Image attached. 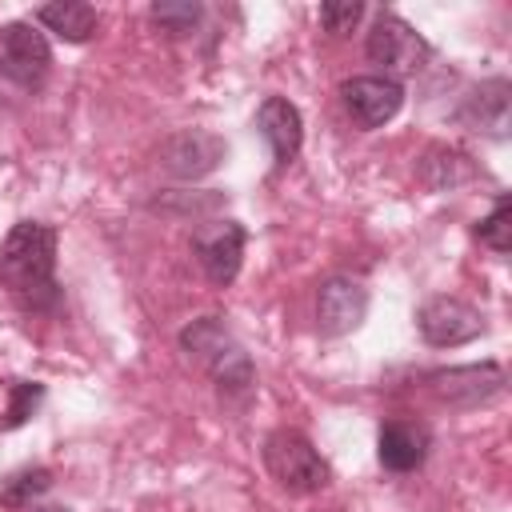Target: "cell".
Wrapping results in <instances>:
<instances>
[{
    "mask_svg": "<svg viewBox=\"0 0 512 512\" xmlns=\"http://www.w3.org/2000/svg\"><path fill=\"white\" fill-rule=\"evenodd\" d=\"M0 288L24 312H56L64 292L56 280V228L16 220L0 244Z\"/></svg>",
    "mask_w": 512,
    "mask_h": 512,
    "instance_id": "cell-1",
    "label": "cell"
},
{
    "mask_svg": "<svg viewBox=\"0 0 512 512\" xmlns=\"http://www.w3.org/2000/svg\"><path fill=\"white\" fill-rule=\"evenodd\" d=\"M180 348L192 352L208 376L216 380V388L224 396H248L256 388V368L244 352V344L220 324V316H200L180 332Z\"/></svg>",
    "mask_w": 512,
    "mask_h": 512,
    "instance_id": "cell-2",
    "label": "cell"
},
{
    "mask_svg": "<svg viewBox=\"0 0 512 512\" xmlns=\"http://www.w3.org/2000/svg\"><path fill=\"white\" fill-rule=\"evenodd\" d=\"M264 468L268 476L284 488V492H296V496H308V492H320L332 484V468L328 460L312 448V440L296 428H276L268 432L264 440Z\"/></svg>",
    "mask_w": 512,
    "mask_h": 512,
    "instance_id": "cell-3",
    "label": "cell"
},
{
    "mask_svg": "<svg viewBox=\"0 0 512 512\" xmlns=\"http://www.w3.org/2000/svg\"><path fill=\"white\" fill-rule=\"evenodd\" d=\"M364 52H368V60L376 68H384L380 76H388V80L416 76L428 64V56H432L428 40L412 24H404L400 16H392V12H380L372 20V32L364 40Z\"/></svg>",
    "mask_w": 512,
    "mask_h": 512,
    "instance_id": "cell-4",
    "label": "cell"
},
{
    "mask_svg": "<svg viewBox=\"0 0 512 512\" xmlns=\"http://www.w3.org/2000/svg\"><path fill=\"white\" fill-rule=\"evenodd\" d=\"M48 68H52V48L36 24L12 20L0 28V76L4 80L32 92L48 80Z\"/></svg>",
    "mask_w": 512,
    "mask_h": 512,
    "instance_id": "cell-5",
    "label": "cell"
},
{
    "mask_svg": "<svg viewBox=\"0 0 512 512\" xmlns=\"http://www.w3.org/2000/svg\"><path fill=\"white\" fill-rule=\"evenodd\" d=\"M428 392L448 408H480L504 392V368L496 360L484 364H460V368H436L424 376Z\"/></svg>",
    "mask_w": 512,
    "mask_h": 512,
    "instance_id": "cell-6",
    "label": "cell"
},
{
    "mask_svg": "<svg viewBox=\"0 0 512 512\" xmlns=\"http://www.w3.org/2000/svg\"><path fill=\"white\" fill-rule=\"evenodd\" d=\"M416 328H420L424 344L456 348V344H468V340H476L484 332V316H480V308L464 304L460 296H432V300L420 304Z\"/></svg>",
    "mask_w": 512,
    "mask_h": 512,
    "instance_id": "cell-7",
    "label": "cell"
},
{
    "mask_svg": "<svg viewBox=\"0 0 512 512\" xmlns=\"http://www.w3.org/2000/svg\"><path fill=\"white\" fill-rule=\"evenodd\" d=\"M192 252L204 268V276L220 288H228L244 260V228L236 220H208L192 232Z\"/></svg>",
    "mask_w": 512,
    "mask_h": 512,
    "instance_id": "cell-8",
    "label": "cell"
},
{
    "mask_svg": "<svg viewBox=\"0 0 512 512\" xmlns=\"http://www.w3.org/2000/svg\"><path fill=\"white\" fill-rule=\"evenodd\" d=\"M340 100L356 128H384L404 104V84L388 76H352L340 84Z\"/></svg>",
    "mask_w": 512,
    "mask_h": 512,
    "instance_id": "cell-9",
    "label": "cell"
},
{
    "mask_svg": "<svg viewBox=\"0 0 512 512\" xmlns=\"http://www.w3.org/2000/svg\"><path fill=\"white\" fill-rule=\"evenodd\" d=\"M368 316V288L352 276H328L316 296V328L324 336H348Z\"/></svg>",
    "mask_w": 512,
    "mask_h": 512,
    "instance_id": "cell-10",
    "label": "cell"
},
{
    "mask_svg": "<svg viewBox=\"0 0 512 512\" xmlns=\"http://www.w3.org/2000/svg\"><path fill=\"white\" fill-rule=\"evenodd\" d=\"M224 156H228V144H224L216 132H204V128H184V132L168 136L164 148H160L164 168H168L172 176H180V180L208 176Z\"/></svg>",
    "mask_w": 512,
    "mask_h": 512,
    "instance_id": "cell-11",
    "label": "cell"
},
{
    "mask_svg": "<svg viewBox=\"0 0 512 512\" xmlns=\"http://www.w3.org/2000/svg\"><path fill=\"white\" fill-rule=\"evenodd\" d=\"M256 128H260V136L268 140L276 168H288V164L300 156V144H304V116H300V108H296L292 100H284V96H264V104L256 108Z\"/></svg>",
    "mask_w": 512,
    "mask_h": 512,
    "instance_id": "cell-12",
    "label": "cell"
},
{
    "mask_svg": "<svg viewBox=\"0 0 512 512\" xmlns=\"http://www.w3.org/2000/svg\"><path fill=\"white\" fill-rule=\"evenodd\" d=\"M428 448H432L428 428L412 420H388L376 432V460L388 472H416L428 460Z\"/></svg>",
    "mask_w": 512,
    "mask_h": 512,
    "instance_id": "cell-13",
    "label": "cell"
},
{
    "mask_svg": "<svg viewBox=\"0 0 512 512\" xmlns=\"http://www.w3.org/2000/svg\"><path fill=\"white\" fill-rule=\"evenodd\" d=\"M460 120L472 124L476 132H488V136H504L508 132V80L496 76V80H484L460 108Z\"/></svg>",
    "mask_w": 512,
    "mask_h": 512,
    "instance_id": "cell-14",
    "label": "cell"
},
{
    "mask_svg": "<svg viewBox=\"0 0 512 512\" xmlns=\"http://www.w3.org/2000/svg\"><path fill=\"white\" fill-rule=\"evenodd\" d=\"M36 20H40L48 32H56L60 40H68V44H84V40H92L100 16H96L92 4L60 0V4H44V8H36Z\"/></svg>",
    "mask_w": 512,
    "mask_h": 512,
    "instance_id": "cell-15",
    "label": "cell"
},
{
    "mask_svg": "<svg viewBox=\"0 0 512 512\" xmlns=\"http://www.w3.org/2000/svg\"><path fill=\"white\" fill-rule=\"evenodd\" d=\"M472 176H476L472 160H468L464 152H456V148H444V144H432V148L424 152V160H420V180H424L432 192H452V188L468 184Z\"/></svg>",
    "mask_w": 512,
    "mask_h": 512,
    "instance_id": "cell-16",
    "label": "cell"
},
{
    "mask_svg": "<svg viewBox=\"0 0 512 512\" xmlns=\"http://www.w3.org/2000/svg\"><path fill=\"white\" fill-rule=\"evenodd\" d=\"M48 488H52V472H48V468H24V472H16V476L4 480V488H0V508H8V512L32 508V500L44 496Z\"/></svg>",
    "mask_w": 512,
    "mask_h": 512,
    "instance_id": "cell-17",
    "label": "cell"
},
{
    "mask_svg": "<svg viewBox=\"0 0 512 512\" xmlns=\"http://www.w3.org/2000/svg\"><path fill=\"white\" fill-rule=\"evenodd\" d=\"M476 240H480L484 248H492L496 256H504V252L512 248V200H508V196H500V200L492 204V212L476 224Z\"/></svg>",
    "mask_w": 512,
    "mask_h": 512,
    "instance_id": "cell-18",
    "label": "cell"
},
{
    "mask_svg": "<svg viewBox=\"0 0 512 512\" xmlns=\"http://www.w3.org/2000/svg\"><path fill=\"white\" fill-rule=\"evenodd\" d=\"M40 404H44V384H36V380H12V384H8V408H4V416H0V428H20V424H28V416H32Z\"/></svg>",
    "mask_w": 512,
    "mask_h": 512,
    "instance_id": "cell-19",
    "label": "cell"
},
{
    "mask_svg": "<svg viewBox=\"0 0 512 512\" xmlns=\"http://www.w3.org/2000/svg\"><path fill=\"white\" fill-rule=\"evenodd\" d=\"M200 16H204V8L196 0H160V4H152V20L168 36H188L200 24Z\"/></svg>",
    "mask_w": 512,
    "mask_h": 512,
    "instance_id": "cell-20",
    "label": "cell"
},
{
    "mask_svg": "<svg viewBox=\"0 0 512 512\" xmlns=\"http://www.w3.org/2000/svg\"><path fill=\"white\" fill-rule=\"evenodd\" d=\"M364 16V4L360 0H332V4H320V24L332 32V36H344L360 24Z\"/></svg>",
    "mask_w": 512,
    "mask_h": 512,
    "instance_id": "cell-21",
    "label": "cell"
},
{
    "mask_svg": "<svg viewBox=\"0 0 512 512\" xmlns=\"http://www.w3.org/2000/svg\"><path fill=\"white\" fill-rule=\"evenodd\" d=\"M32 512H68V508H60V504H48V508H32Z\"/></svg>",
    "mask_w": 512,
    "mask_h": 512,
    "instance_id": "cell-22",
    "label": "cell"
}]
</instances>
